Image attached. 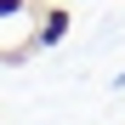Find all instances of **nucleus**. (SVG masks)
<instances>
[{
	"label": "nucleus",
	"instance_id": "f03ea898",
	"mask_svg": "<svg viewBox=\"0 0 125 125\" xmlns=\"http://www.w3.org/2000/svg\"><path fill=\"white\" fill-rule=\"evenodd\" d=\"M23 11V0H0V17H17Z\"/></svg>",
	"mask_w": 125,
	"mask_h": 125
},
{
	"label": "nucleus",
	"instance_id": "f257e3e1",
	"mask_svg": "<svg viewBox=\"0 0 125 125\" xmlns=\"http://www.w3.org/2000/svg\"><path fill=\"white\" fill-rule=\"evenodd\" d=\"M68 23H74V17L62 11V6H51V11H46V23H40V34H34V46H57V40L68 34Z\"/></svg>",
	"mask_w": 125,
	"mask_h": 125
}]
</instances>
